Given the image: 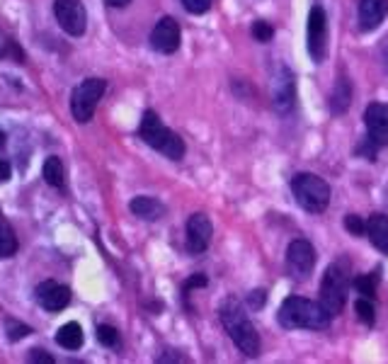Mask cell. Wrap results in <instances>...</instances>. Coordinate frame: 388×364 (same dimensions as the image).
Returning a JSON list of instances; mask_svg holds the SVG:
<instances>
[{"mask_svg":"<svg viewBox=\"0 0 388 364\" xmlns=\"http://www.w3.org/2000/svg\"><path fill=\"white\" fill-rule=\"evenodd\" d=\"M219 316H221V323H224L228 338L233 340V345H236L245 357H258L260 355V335L255 331V326L248 318V314L243 311V306L238 304L236 299H226L224 304L219 306Z\"/></svg>","mask_w":388,"mask_h":364,"instance_id":"6da1fadb","label":"cell"},{"mask_svg":"<svg viewBox=\"0 0 388 364\" xmlns=\"http://www.w3.org/2000/svg\"><path fill=\"white\" fill-rule=\"evenodd\" d=\"M279 323L289 331H296V328H306V331H325L330 326V316L328 311L323 309L321 301H311L304 297H287L279 306Z\"/></svg>","mask_w":388,"mask_h":364,"instance_id":"7a4b0ae2","label":"cell"},{"mask_svg":"<svg viewBox=\"0 0 388 364\" xmlns=\"http://www.w3.org/2000/svg\"><path fill=\"white\" fill-rule=\"evenodd\" d=\"M139 136L146 141L151 149H156L158 153H163L170 161H182L185 156V141L180 139L173 129H168L161 122V117L153 110H146L139 124Z\"/></svg>","mask_w":388,"mask_h":364,"instance_id":"3957f363","label":"cell"},{"mask_svg":"<svg viewBox=\"0 0 388 364\" xmlns=\"http://www.w3.org/2000/svg\"><path fill=\"white\" fill-rule=\"evenodd\" d=\"M291 195H294L296 202L311 214H321L328 209L330 204V187L328 182L318 175L311 173H299L294 180H291Z\"/></svg>","mask_w":388,"mask_h":364,"instance_id":"277c9868","label":"cell"},{"mask_svg":"<svg viewBox=\"0 0 388 364\" xmlns=\"http://www.w3.org/2000/svg\"><path fill=\"white\" fill-rule=\"evenodd\" d=\"M347 289H350V275H347L345 265L342 263L330 265L321 282V304L330 316H338L345 309Z\"/></svg>","mask_w":388,"mask_h":364,"instance_id":"5b68a950","label":"cell"},{"mask_svg":"<svg viewBox=\"0 0 388 364\" xmlns=\"http://www.w3.org/2000/svg\"><path fill=\"white\" fill-rule=\"evenodd\" d=\"M105 90H107V83L102 81V78H88V81H83L78 85L71 95L73 119L81 124H88L90 119H93L97 105H100L102 95H105Z\"/></svg>","mask_w":388,"mask_h":364,"instance_id":"8992f818","label":"cell"},{"mask_svg":"<svg viewBox=\"0 0 388 364\" xmlns=\"http://www.w3.org/2000/svg\"><path fill=\"white\" fill-rule=\"evenodd\" d=\"M54 17L61 30L71 37H83L88 30V10L83 0H54Z\"/></svg>","mask_w":388,"mask_h":364,"instance_id":"52a82bcc","label":"cell"},{"mask_svg":"<svg viewBox=\"0 0 388 364\" xmlns=\"http://www.w3.org/2000/svg\"><path fill=\"white\" fill-rule=\"evenodd\" d=\"M308 54H311L313 64H323L328 56V15L321 5H313L311 15H308Z\"/></svg>","mask_w":388,"mask_h":364,"instance_id":"ba28073f","label":"cell"},{"mask_svg":"<svg viewBox=\"0 0 388 364\" xmlns=\"http://www.w3.org/2000/svg\"><path fill=\"white\" fill-rule=\"evenodd\" d=\"M364 124H367L369 144L376 149L388 146V105L386 102H372L364 112Z\"/></svg>","mask_w":388,"mask_h":364,"instance_id":"9c48e42d","label":"cell"},{"mask_svg":"<svg viewBox=\"0 0 388 364\" xmlns=\"http://www.w3.org/2000/svg\"><path fill=\"white\" fill-rule=\"evenodd\" d=\"M313 265H316V250L306 238H296L287 248V267L291 277H306L311 275Z\"/></svg>","mask_w":388,"mask_h":364,"instance_id":"30bf717a","label":"cell"},{"mask_svg":"<svg viewBox=\"0 0 388 364\" xmlns=\"http://www.w3.org/2000/svg\"><path fill=\"white\" fill-rule=\"evenodd\" d=\"M34 297H37L42 309L56 314V311H64L66 306L71 304V289H68L66 284L49 280V282H42L37 289H34Z\"/></svg>","mask_w":388,"mask_h":364,"instance_id":"8fae6325","label":"cell"},{"mask_svg":"<svg viewBox=\"0 0 388 364\" xmlns=\"http://www.w3.org/2000/svg\"><path fill=\"white\" fill-rule=\"evenodd\" d=\"M211 236H214V226H211L207 214H192L187 221V250L194 255L204 253L211 246Z\"/></svg>","mask_w":388,"mask_h":364,"instance_id":"7c38bea8","label":"cell"},{"mask_svg":"<svg viewBox=\"0 0 388 364\" xmlns=\"http://www.w3.org/2000/svg\"><path fill=\"white\" fill-rule=\"evenodd\" d=\"M151 47L161 54H175L180 49V25L173 17H163L151 32Z\"/></svg>","mask_w":388,"mask_h":364,"instance_id":"4fadbf2b","label":"cell"},{"mask_svg":"<svg viewBox=\"0 0 388 364\" xmlns=\"http://www.w3.org/2000/svg\"><path fill=\"white\" fill-rule=\"evenodd\" d=\"M272 98H275V107L279 112H287L291 110L296 100V93H294V78H291V71L284 66H279L277 76H275V83H272Z\"/></svg>","mask_w":388,"mask_h":364,"instance_id":"5bb4252c","label":"cell"},{"mask_svg":"<svg viewBox=\"0 0 388 364\" xmlns=\"http://www.w3.org/2000/svg\"><path fill=\"white\" fill-rule=\"evenodd\" d=\"M388 15V0H359V25L372 32Z\"/></svg>","mask_w":388,"mask_h":364,"instance_id":"9a60e30c","label":"cell"},{"mask_svg":"<svg viewBox=\"0 0 388 364\" xmlns=\"http://www.w3.org/2000/svg\"><path fill=\"white\" fill-rule=\"evenodd\" d=\"M367 236L374 248H379L381 253L388 255V216L374 214L372 219L367 221Z\"/></svg>","mask_w":388,"mask_h":364,"instance_id":"2e32d148","label":"cell"},{"mask_svg":"<svg viewBox=\"0 0 388 364\" xmlns=\"http://www.w3.org/2000/svg\"><path fill=\"white\" fill-rule=\"evenodd\" d=\"M129 209H131V214H136L139 219H146V221H156V219H161V216L165 214V207H163V204L158 202V199L146 197V195L131 199Z\"/></svg>","mask_w":388,"mask_h":364,"instance_id":"e0dca14e","label":"cell"},{"mask_svg":"<svg viewBox=\"0 0 388 364\" xmlns=\"http://www.w3.org/2000/svg\"><path fill=\"white\" fill-rule=\"evenodd\" d=\"M83 340H85L83 328L78 326V323H73V321L66 323V326H61L59 333H56V343H59L64 350H78V348H83Z\"/></svg>","mask_w":388,"mask_h":364,"instance_id":"ac0fdd59","label":"cell"},{"mask_svg":"<svg viewBox=\"0 0 388 364\" xmlns=\"http://www.w3.org/2000/svg\"><path fill=\"white\" fill-rule=\"evenodd\" d=\"M42 175H44V180H47L51 187H56V190H64V185H66L64 163H61L56 156H49L47 161H44Z\"/></svg>","mask_w":388,"mask_h":364,"instance_id":"d6986e66","label":"cell"},{"mask_svg":"<svg viewBox=\"0 0 388 364\" xmlns=\"http://www.w3.org/2000/svg\"><path fill=\"white\" fill-rule=\"evenodd\" d=\"M352 102V88H350V81L347 78H340L335 83V90H333V100H330V107H333L335 115H345L347 107Z\"/></svg>","mask_w":388,"mask_h":364,"instance_id":"ffe728a7","label":"cell"},{"mask_svg":"<svg viewBox=\"0 0 388 364\" xmlns=\"http://www.w3.org/2000/svg\"><path fill=\"white\" fill-rule=\"evenodd\" d=\"M17 253V236L13 226L8 224L3 214H0V258H13Z\"/></svg>","mask_w":388,"mask_h":364,"instance_id":"44dd1931","label":"cell"},{"mask_svg":"<svg viewBox=\"0 0 388 364\" xmlns=\"http://www.w3.org/2000/svg\"><path fill=\"white\" fill-rule=\"evenodd\" d=\"M355 311L359 316V321L367 323V326H374L376 323V309H374V301L369 297H362L355 301Z\"/></svg>","mask_w":388,"mask_h":364,"instance_id":"7402d4cb","label":"cell"},{"mask_svg":"<svg viewBox=\"0 0 388 364\" xmlns=\"http://www.w3.org/2000/svg\"><path fill=\"white\" fill-rule=\"evenodd\" d=\"M376 282H379V277H376L374 272H369V275H359V277H355V289L362 294V297L372 299L374 292H376Z\"/></svg>","mask_w":388,"mask_h":364,"instance_id":"603a6c76","label":"cell"},{"mask_svg":"<svg viewBox=\"0 0 388 364\" xmlns=\"http://www.w3.org/2000/svg\"><path fill=\"white\" fill-rule=\"evenodd\" d=\"M97 340H100L105 348H119V331L107 326V323H102V326H97Z\"/></svg>","mask_w":388,"mask_h":364,"instance_id":"cb8c5ba5","label":"cell"},{"mask_svg":"<svg viewBox=\"0 0 388 364\" xmlns=\"http://www.w3.org/2000/svg\"><path fill=\"white\" fill-rule=\"evenodd\" d=\"M5 333H8L10 340H22L32 333V328L25 326V323H17L15 318H8V321H5Z\"/></svg>","mask_w":388,"mask_h":364,"instance_id":"d4e9b609","label":"cell"},{"mask_svg":"<svg viewBox=\"0 0 388 364\" xmlns=\"http://www.w3.org/2000/svg\"><path fill=\"white\" fill-rule=\"evenodd\" d=\"M8 56H15V59H22V51L15 47V42L8 37L3 30H0V59H8Z\"/></svg>","mask_w":388,"mask_h":364,"instance_id":"484cf974","label":"cell"},{"mask_svg":"<svg viewBox=\"0 0 388 364\" xmlns=\"http://www.w3.org/2000/svg\"><path fill=\"white\" fill-rule=\"evenodd\" d=\"M345 229L352 233V236H364L367 233V221L359 219L357 214H347L345 216Z\"/></svg>","mask_w":388,"mask_h":364,"instance_id":"4316f807","label":"cell"},{"mask_svg":"<svg viewBox=\"0 0 388 364\" xmlns=\"http://www.w3.org/2000/svg\"><path fill=\"white\" fill-rule=\"evenodd\" d=\"M253 37L258 39V42H270L272 37H275V30H272L270 22H253Z\"/></svg>","mask_w":388,"mask_h":364,"instance_id":"83f0119b","label":"cell"},{"mask_svg":"<svg viewBox=\"0 0 388 364\" xmlns=\"http://www.w3.org/2000/svg\"><path fill=\"white\" fill-rule=\"evenodd\" d=\"M182 5H185L187 13L204 15V13H209V8L214 5V0H182Z\"/></svg>","mask_w":388,"mask_h":364,"instance_id":"f1b7e54d","label":"cell"},{"mask_svg":"<svg viewBox=\"0 0 388 364\" xmlns=\"http://www.w3.org/2000/svg\"><path fill=\"white\" fill-rule=\"evenodd\" d=\"M10 161L5 158V134L0 132V182H5V180H10Z\"/></svg>","mask_w":388,"mask_h":364,"instance_id":"f546056e","label":"cell"},{"mask_svg":"<svg viewBox=\"0 0 388 364\" xmlns=\"http://www.w3.org/2000/svg\"><path fill=\"white\" fill-rule=\"evenodd\" d=\"M197 287H207V277H204V275H194V277H190V280L185 282V294H190L192 289H197Z\"/></svg>","mask_w":388,"mask_h":364,"instance_id":"4dcf8cb0","label":"cell"},{"mask_svg":"<svg viewBox=\"0 0 388 364\" xmlns=\"http://www.w3.org/2000/svg\"><path fill=\"white\" fill-rule=\"evenodd\" d=\"M30 360L32 362H42V364H54L56 360L51 355H47V350H32L30 352Z\"/></svg>","mask_w":388,"mask_h":364,"instance_id":"1f68e13d","label":"cell"},{"mask_svg":"<svg viewBox=\"0 0 388 364\" xmlns=\"http://www.w3.org/2000/svg\"><path fill=\"white\" fill-rule=\"evenodd\" d=\"M250 304H253V306L265 304V292H253V297H250Z\"/></svg>","mask_w":388,"mask_h":364,"instance_id":"d6a6232c","label":"cell"},{"mask_svg":"<svg viewBox=\"0 0 388 364\" xmlns=\"http://www.w3.org/2000/svg\"><path fill=\"white\" fill-rule=\"evenodd\" d=\"M158 362H185V357H180V355H163V357H158Z\"/></svg>","mask_w":388,"mask_h":364,"instance_id":"836d02e7","label":"cell"},{"mask_svg":"<svg viewBox=\"0 0 388 364\" xmlns=\"http://www.w3.org/2000/svg\"><path fill=\"white\" fill-rule=\"evenodd\" d=\"M129 3H131V0H107V5H110V8H127Z\"/></svg>","mask_w":388,"mask_h":364,"instance_id":"e575fe53","label":"cell"}]
</instances>
